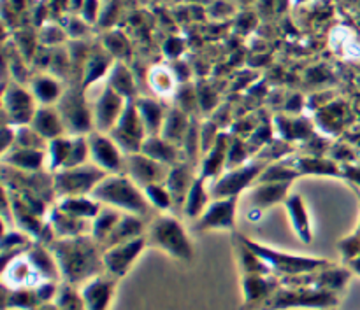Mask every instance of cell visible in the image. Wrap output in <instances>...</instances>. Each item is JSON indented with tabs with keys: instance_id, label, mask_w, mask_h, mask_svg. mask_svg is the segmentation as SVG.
I'll return each mask as SVG.
<instances>
[{
	"instance_id": "8fae6325",
	"label": "cell",
	"mask_w": 360,
	"mask_h": 310,
	"mask_svg": "<svg viewBox=\"0 0 360 310\" xmlns=\"http://www.w3.org/2000/svg\"><path fill=\"white\" fill-rule=\"evenodd\" d=\"M90 146V160L108 174H123L125 168V153L118 144L109 137V133L91 132L88 135Z\"/></svg>"
},
{
	"instance_id": "7402d4cb",
	"label": "cell",
	"mask_w": 360,
	"mask_h": 310,
	"mask_svg": "<svg viewBox=\"0 0 360 310\" xmlns=\"http://www.w3.org/2000/svg\"><path fill=\"white\" fill-rule=\"evenodd\" d=\"M141 153L146 156L153 158V160L160 161V163L167 165V167H174V165L183 161V149L176 144H171L160 135H148L143 144Z\"/></svg>"
},
{
	"instance_id": "60d3db41",
	"label": "cell",
	"mask_w": 360,
	"mask_h": 310,
	"mask_svg": "<svg viewBox=\"0 0 360 310\" xmlns=\"http://www.w3.org/2000/svg\"><path fill=\"white\" fill-rule=\"evenodd\" d=\"M62 90H60L58 83H55L49 77H41L34 83V97L41 102L42 105L48 107L53 102H58L62 98Z\"/></svg>"
},
{
	"instance_id": "44dd1931",
	"label": "cell",
	"mask_w": 360,
	"mask_h": 310,
	"mask_svg": "<svg viewBox=\"0 0 360 310\" xmlns=\"http://www.w3.org/2000/svg\"><path fill=\"white\" fill-rule=\"evenodd\" d=\"M46 151L42 149H25V147H13L4 153V167H11L21 172H41L44 167Z\"/></svg>"
},
{
	"instance_id": "30bf717a",
	"label": "cell",
	"mask_w": 360,
	"mask_h": 310,
	"mask_svg": "<svg viewBox=\"0 0 360 310\" xmlns=\"http://www.w3.org/2000/svg\"><path fill=\"white\" fill-rule=\"evenodd\" d=\"M148 238L144 237L136 238V241L122 242V244L111 245V248L102 249L104 255H102V262H104V274L115 277V279H122L129 274V270L132 269L134 263L137 262V258L141 256V252L146 249Z\"/></svg>"
},
{
	"instance_id": "8992f818",
	"label": "cell",
	"mask_w": 360,
	"mask_h": 310,
	"mask_svg": "<svg viewBox=\"0 0 360 310\" xmlns=\"http://www.w3.org/2000/svg\"><path fill=\"white\" fill-rule=\"evenodd\" d=\"M108 172L98 168L97 165L86 163L74 168H62L53 174L56 198H69V196H90L102 179L108 177Z\"/></svg>"
},
{
	"instance_id": "2e32d148",
	"label": "cell",
	"mask_w": 360,
	"mask_h": 310,
	"mask_svg": "<svg viewBox=\"0 0 360 310\" xmlns=\"http://www.w3.org/2000/svg\"><path fill=\"white\" fill-rule=\"evenodd\" d=\"M116 283L118 279L115 277L101 274V276L81 284L79 293L86 310H109L116 293Z\"/></svg>"
},
{
	"instance_id": "d6a6232c",
	"label": "cell",
	"mask_w": 360,
	"mask_h": 310,
	"mask_svg": "<svg viewBox=\"0 0 360 310\" xmlns=\"http://www.w3.org/2000/svg\"><path fill=\"white\" fill-rule=\"evenodd\" d=\"M136 107L144 126H146L148 135H160L165 121V112L160 107V104H157L151 98H139V100H136Z\"/></svg>"
},
{
	"instance_id": "603a6c76",
	"label": "cell",
	"mask_w": 360,
	"mask_h": 310,
	"mask_svg": "<svg viewBox=\"0 0 360 310\" xmlns=\"http://www.w3.org/2000/svg\"><path fill=\"white\" fill-rule=\"evenodd\" d=\"M30 126L46 140V142H51V140L58 139V137L67 135L65 126H63V121L62 118H60L58 111L51 107L37 109Z\"/></svg>"
},
{
	"instance_id": "7a4b0ae2",
	"label": "cell",
	"mask_w": 360,
	"mask_h": 310,
	"mask_svg": "<svg viewBox=\"0 0 360 310\" xmlns=\"http://www.w3.org/2000/svg\"><path fill=\"white\" fill-rule=\"evenodd\" d=\"M90 196L98 203L112 207L120 213L134 214L143 220L150 216L151 209H153L148 203L143 188H139L127 174H109L108 177L98 182Z\"/></svg>"
},
{
	"instance_id": "3957f363",
	"label": "cell",
	"mask_w": 360,
	"mask_h": 310,
	"mask_svg": "<svg viewBox=\"0 0 360 310\" xmlns=\"http://www.w3.org/2000/svg\"><path fill=\"white\" fill-rule=\"evenodd\" d=\"M148 245L160 249L171 258L178 262H192L193 260V245L190 242L188 234L178 217L171 214H160L153 217L148 224L146 231Z\"/></svg>"
},
{
	"instance_id": "ee69618b",
	"label": "cell",
	"mask_w": 360,
	"mask_h": 310,
	"mask_svg": "<svg viewBox=\"0 0 360 310\" xmlns=\"http://www.w3.org/2000/svg\"><path fill=\"white\" fill-rule=\"evenodd\" d=\"M179 49H181V44H179L178 41H169L167 46H165V51H167L171 56L178 55Z\"/></svg>"
},
{
	"instance_id": "836d02e7",
	"label": "cell",
	"mask_w": 360,
	"mask_h": 310,
	"mask_svg": "<svg viewBox=\"0 0 360 310\" xmlns=\"http://www.w3.org/2000/svg\"><path fill=\"white\" fill-rule=\"evenodd\" d=\"M123 213L112 209V207H105L98 213V216L91 221L90 235L94 237V241H97L101 244V248L104 245V242L108 241L109 235L112 234V230L116 228L118 221L122 220Z\"/></svg>"
},
{
	"instance_id": "d6986e66",
	"label": "cell",
	"mask_w": 360,
	"mask_h": 310,
	"mask_svg": "<svg viewBox=\"0 0 360 310\" xmlns=\"http://www.w3.org/2000/svg\"><path fill=\"white\" fill-rule=\"evenodd\" d=\"M292 182H255L248 193V203L257 210H266L288 198Z\"/></svg>"
},
{
	"instance_id": "e0dca14e",
	"label": "cell",
	"mask_w": 360,
	"mask_h": 310,
	"mask_svg": "<svg viewBox=\"0 0 360 310\" xmlns=\"http://www.w3.org/2000/svg\"><path fill=\"white\" fill-rule=\"evenodd\" d=\"M4 100H6L4 102L7 112L6 116L14 128L30 125L35 111H37V109H34V97L30 93H27L21 88H11Z\"/></svg>"
},
{
	"instance_id": "d4e9b609",
	"label": "cell",
	"mask_w": 360,
	"mask_h": 310,
	"mask_svg": "<svg viewBox=\"0 0 360 310\" xmlns=\"http://www.w3.org/2000/svg\"><path fill=\"white\" fill-rule=\"evenodd\" d=\"M27 258L30 260V263L42 279L53 281V283H62L58 263H56L55 256L49 251V248L39 244V242H34L32 248L27 251Z\"/></svg>"
},
{
	"instance_id": "4fadbf2b",
	"label": "cell",
	"mask_w": 360,
	"mask_h": 310,
	"mask_svg": "<svg viewBox=\"0 0 360 310\" xmlns=\"http://www.w3.org/2000/svg\"><path fill=\"white\" fill-rule=\"evenodd\" d=\"M169 170H171V167L146 156L144 153L125 154V168H123V174L129 175L139 188L165 182Z\"/></svg>"
},
{
	"instance_id": "1f68e13d",
	"label": "cell",
	"mask_w": 360,
	"mask_h": 310,
	"mask_svg": "<svg viewBox=\"0 0 360 310\" xmlns=\"http://www.w3.org/2000/svg\"><path fill=\"white\" fill-rule=\"evenodd\" d=\"M288 161H290L292 167H294L301 175H329V177L330 175H338V177L341 175L340 167L334 165L330 160H327V158L301 156Z\"/></svg>"
},
{
	"instance_id": "7c38bea8",
	"label": "cell",
	"mask_w": 360,
	"mask_h": 310,
	"mask_svg": "<svg viewBox=\"0 0 360 310\" xmlns=\"http://www.w3.org/2000/svg\"><path fill=\"white\" fill-rule=\"evenodd\" d=\"M239 196L231 198L211 200L202 216L195 221L193 230L211 231V230H236V216H238Z\"/></svg>"
},
{
	"instance_id": "ba28073f",
	"label": "cell",
	"mask_w": 360,
	"mask_h": 310,
	"mask_svg": "<svg viewBox=\"0 0 360 310\" xmlns=\"http://www.w3.org/2000/svg\"><path fill=\"white\" fill-rule=\"evenodd\" d=\"M267 161L257 158L255 161H248V163L241 165V167L231 168V170H225L217 181H213V184L210 186L211 198H231V196H241L246 189L252 188L259 177L262 175V172L266 170Z\"/></svg>"
},
{
	"instance_id": "83f0119b",
	"label": "cell",
	"mask_w": 360,
	"mask_h": 310,
	"mask_svg": "<svg viewBox=\"0 0 360 310\" xmlns=\"http://www.w3.org/2000/svg\"><path fill=\"white\" fill-rule=\"evenodd\" d=\"M206 179H202L200 175H197V179L193 181L192 188H190L188 196H186V202L183 205V216L190 221H197L204 214V210L207 209V205L211 203V193L210 188L206 186Z\"/></svg>"
},
{
	"instance_id": "52a82bcc",
	"label": "cell",
	"mask_w": 360,
	"mask_h": 310,
	"mask_svg": "<svg viewBox=\"0 0 360 310\" xmlns=\"http://www.w3.org/2000/svg\"><path fill=\"white\" fill-rule=\"evenodd\" d=\"M56 111L62 118L69 137H88L95 132L94 109L88 107L81 90H69L56 102Z\"/></svg>"
},
{
	"instance_id": "9c48e42d",
	"label": "cell",
	"mask_w": 360,
	"mask_h": 310,
	"mask_svg": "<svg viewBox=\"0 0 360 310\" xmlns=\"http://www.w3.org/2000/svg\"><path fill=\"white\" fill-rule=\"evenodd\" d=\"M109 137L118 144L120 149L125 154L141 153L144 140L148 137V130L141 119L139 112H137L136 100L127 102L125 111H123L122 118L116 123L115 128L109 132Z\"/></svg>"
},
{
	"instance_id": "8d00e7d4",
	"label": "cell",
	"mask_w": 360,
	"mask_h": 310,
	"mask_svg": "<svg viewBox=\"0 0 360 310\" xmlns=\"http://www.w3.org/2000/svg\"><path fill=\"white\" fill-rule=\"evenodd\" d=\"M276 126L280 135L283 137L287 142H290V140L308 139V137L311 135V125H309L306 119L276 118Z\"/></svg>"
},
{
	"instance_id": "7bdbcfd3",
	"label": "cell",
	"mask_w": 360,
	"mask_h": 310,
	"mask_svg": "<svg viewBox=\"0 0 360 310\" xmlns=\"http://www.w3.org/2000/svg\"><path fill=\"white\" fill-rule=\"evenodd\" d=\"M84 16H86V20H94L95 0H86V2H84Z\"/></svg>"
},
{
	"instance_id": "74e56055",
	"label": "cell",
	"mask_w": 360,
	"mask_h": 310,
	"mask_svg": "<svg viewBox=\"0 0 360 310\" xmlns=\"http://www.w3.org/2000/svg\"><path fill=\"white\" fill-rule=\"evenodd\" d=\"M109 86L116 91L118 95H122L127 102H134V95H136V86H134V79L129 74V70L125 67L118 65L111 74V81H109Z\"/></svg>"
},
{
	"instance_id": "9a60e30c",
	"label": "cell",
	"mask_w": 360,
	"mask_h": 310,
	"mask_svg": "<svg viewBox=\"0 0 360 310\" xmlns=\"http://www.w3.org/2000/svg\"><path fill=\"white\" fill-rule=\"evenodd\" d=\"M2 283L4 288H9V290H23V288L34 290L39 284L44 283V279L39 276L30 260L27 258V252H23L4 262Z\"/></svg>"
},
{
	"instance_id": "ab89813d",
	"label": "cell",
	"mask_w": 360,
	"mask_h": 310,
	"mask_svg": "<svg viewBox=\"0 0 360 310\" xmlns=\"http://www.w3.org/2000/svg\"><path fill=\"white\" fill-rule=\"evenodd\" d=\"M144 196H146L148 203H150L153 209L160 210V213H167L169 209H174V203H172V196L169 193V189L165 188L164 182L160 184H150L146 188H143Z\"/></svg>"
},
{
	"instance_id": "f6af8a7d",
	"label": "cell",
	"mask_w": 360,
	"mask_h": 310,
	"mask_svg": "<svg viewBox=\"0 0 360 310\" xmlns=\"http://www.w3.org/2000/svg\"><path fill=\"white\" fill-rule=\"evenodd\" d=\"M34 310H60V309L56 307L55 302H51V304H41L37 309H34Z\"/></svg>"
},
{
	"instance_id": "6da1fadb",
	"label": "cell",
	"mask_w": 360,
	"mask_h": 310,
	"mask_svg": "<svg viewBox=\"0 0 360 310\" xmlns=\"http://www.w3.org/2000/svg\"><path fill=\"white\" fill-rule=\"evenodd\" d=\"M49 251L58 263L62 283L70 286L79 288L86 281L104 274V251L91 235L56 238L49 245Z\"/></svg>"
},
{
	"instance_id": "484cf974",
	"label": "cell",
	"mask_w": 360,
	"mask_h": 310,
	"mask_svg": "<svg viewBox=\"0 0 360 310\" xmlns=\"http://www.w3.org/2000/svg\"><path fill=\"white\" fill-rule=\"evenodd\" d=\"M280 288L278 281L269 279L267 276H245L243 277V291H245L246 305H260Z\"/></svg>"
},
{
	"instance_id": "cb8c5ba5",
	"label": "cell",
	"mask_w": 360,
	"mask_h": 310,
	"mask_svg": "<svg viewBox=\"0 0 360 310\" xmlns=\"http://www.w3.org/2000/svg\"><path fill=\"white\" fill-rule=\"evenodd\" d=\"M146 231H148V227L146 223H144L143 217L123 213L122 220L118 221V224H116V228L112 230V234L109 235L108 241L104 242L102 249L111 248V245H116V244H122V242L136 241V238L144 237Z\"/></svg>"
},
{
	"instance_id": "f546056e",
	"label": "cell",
	"mask_w": 360,
	"mask_h": 310,
	"mask_svg": "<svg viewBox=\"0 0 360 310\" xmlns=\"http://www.w3.org/2000/svg\"><path fill=\"white\" fill-rule=\"evenodd\" d=\"M56 207L67 213L69 216L77 217V220H91L98 216L102 210L101 203L91 196H69V198H62L56 202Z\"/></svg>"
},
{
	"instance_id": "ac0fdd59",
	"label": "cell",
	"mask_w": 360,
	"mask_h": 310,
	"mask_svg": "<svg viewBox=\"0 0 360 310\" xmlns=\"http://www.w3.org/2000/svg\"><path fill=\"white\" fill-rule=\"evenodd\" d=\"M195 179L197 175L193 174V167L190 161H181V163L171 167L164 184L165 188L169 189V193H171L174 209L183 210V205H185L186 202V196H188V191L190 188H192Z\"/></svg>"
},
{
	"instance_id": "5bb4252c",
	"label": "cell",
	"mask_w": 360,
	"mask_h": 310,
	"mask_svg": "<svg viewBox=\"0 0 360 310\" xmlns=\"http://www.w3.org/2000/svg\"><path fill=\"white\" fill-rule=\"evenodd\" d=\"M127 100L122 95L116 93L111 86L105 88L98 100L94 105V123L95 132L109 133L116 126L125 111Z\"/></svg>"
},
{
	"instance_id": "4dcf8cb0",
	"label": "cell",
	"mask_w": 360,
	"mask_h": 310,
	"mask_svg": "<svg viewBox=\"0 0 360 310\" xmlns=\"http://www.w3.org/2000/svg\"><path fill=\"white\" fill-rule=\"evenodd\" d=\"M49 224H51L53 231H55L56 238H69V237H79V235H88L84 231V220H77V217L69 216L63 213L58 207H53L51 214H49Z\"/></svg>"
},
{
	"instance_id": "f35d334b",
	"label": "cell",
	"mask_w": 360,
	"mask_h": 310,
	"mask_svg": "<svg viewBox=\"0 0 360 310\" xmlns=\"http://www.w3.org/2000/svg\"><path fill=\"white\" fill-rule=\"evenodd\" d=\"M55 304L60 310H86L83 298H81L79 288L70 286V284L65 283L60 284Z\"/></svg>"
},
{
	"instance_id": "4316f807",
	"label": "cell",
	"mask_w": 360,
	"mask_h": 310,
	"mask_svg": "<svg viewBox=\"0 0 360 310\" xmlns=\"http://www.w3.org/2000/svg\"><path fill=\"white\" fill-rule=\"evenodd\" d=\"M285 207H287L288 217H290L292 228L295 234L299 235L304 244H311L313 235H311V223H309V214L306 210L304 200L301 195H290L285 200Z\"/></svg>"
},
{
	"instance_id": "e575fe53",
	"label": "cell",
	"mask_w": 360,
	"mask_h": 310,
	"mask_svg": "<svg viewBox=\"0 0 360 310\" xmlns=\"http://www.w3.org/2000/svg\"><path fill=\"white\" fill-rule=\"evenodd\" d=\"M6 295H4V310H34L41 305L37 295H35V288H23V290H9L4 288Z\"/></svg>"
},
{
	"instance_id": "277c9868",
	"label": "cell",
	"mask_w": 360,
	"mask_h": 310,
	"mask_svg": "<svg viewBox=\"0 0 360 310\" xmlns=\"http://www.w3.org/2000/svg\"><path fill=\"white\" fill-rule=\"evenodd\" d=\"M239 241L245 245H248L260 260L266 262L269 267L271 272H278L283 277H295V276H306V274H315L323 269H329L330 262L329 260L322 258H309V256H299L290 255V252L276 251L273 248L253 242L252 238L245 237V235H238Z\"/></svg>"
},
{
	"instance_id": "f1b7e54d",
	"label": "cell",
	"mask_w": 360,
	"mask_h": 310,
	"mask_svg": "<svg viewBox=\"0 0 360 310\" xmlns=\"http://www.w3.org/2000/svg\"><path fill=\"white\" fill-rule=\"evenodd\" d=\"M193 116L186 114L181 109H172L165 114L164 126H162L160 137H164L165 140H169L171 144L181 147L183 140H185L186 133H188L190 125H192Z\"/></svg>"
},
{
	"instance_id": "d590c367",
	"label": "cell",
	"mask_w": 360,
	"mask_h": 310,
	"mask_svg": "<svg viewBox=\"0 0 360 310\" xmlns=\"http://www.w3.org/2000/svg\"><path fill=\"white\" fill-rule=\"evenodd\" d=\"M70 147H72V137L63 135L48 142V170L49 174L62 170L69 160Z\"/></svg>"
},
{
	"instance_id": "ffe728a7",
	"label": "cell",
	"mask_w": 360,
	"mask_h": 310,
	"mask_svg": "<svg viewBox=\"0 0 360 310\" xmlns=\"http://www.w3.org/2000/svg\"><path fill=\"white\" fill-rule=\"evenodd\" d=\"M229 142L227 135L220 133L214 142V146L204 154L202 165H200V177L206 179V181H217L221 174L225 172L227 167V156H229Z\"/></svg>"
},
{
	"instance_id": "b9f144b4",
	"label": "cell",
	"mask_w": 360,
	"mask_h": 310,
	"mask_svg": "<svg viewBox=\"0 0 360 310\" xmlns=\"http://www.w3.org/2000/svg\"><path fill=\"white\" fill-rule=\"evenodd\" d=\"M104 70H105V62H104V60H101V62H98V60H95V62L91 63L90 67H88L86 83H91V81L97 79L98 76H102V74H104Z\"/></svg>"
},
{
	"instance_id": "5b68a950",
	"label": "cell",
	"mask_w": 360,
	"mask_h": 310,
	"mask_svg": "<svg viewBox=\"0 0 360 310\" xmlns=\"http://www.w3.org/2000/svg\"><path fill=\"white\" fill-rule=\"evenodd\" d=\"M338 305V297L333 291L315 290L302 286H280L262 305L260 310L313 309L330 310Z\"/></svg>"
}]
</instances>
